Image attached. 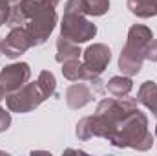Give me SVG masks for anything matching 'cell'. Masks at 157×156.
Returning <instances> with one entry per match:
<instances>
[{"instance_id": "cell-1", "label": "cell", "mask_w": 157, "mask_h": 156, "mask_svg": "<svg viewBox=\"0 0 157 156\" xmlns=\"http://www.w3.org/2000/svg\"><path fill=\"white\" fill-rule=\"evenodd\" d=\"M135 110H137V99L106 97L99 101L93 116L78 119V123L75 125V134L80 142H88L91 138L110 140V136L119 127V123Z\"/></svg>"}, {"instance_id": "cell-2", "label": "cell", "mask_w": 157, "mask_h": 156, "mask_svg": "<svg viewBox=\"0 0 157 156\" xmlns=\"http://www.w3.org/2000/svg\"><path fill=\"white\" fill-rule=\"evenodd\" d=\"M148 127L150 125H148L146 114L137 109L135 112H132L119 123V127L110 136L108 142L119 149L132 147L135 151H148L154 145V136Z\"/></svg>"}, {"instance_id": "cell-3", "label": "cell", "mask_w": 157, "mask_h": 156, "mask_svg": "<svg viewBox=\"0 0 157 156\" xmlns=\"http://www.w3.org/2000/svg\"><path fill=\"white\" fill-rule=\"evenodd\" d=\"M60 0H42L39 11L26 24L31 46H42L55 30L57 24V6Z\"/></svg>"}, {"instance_id": "cell-4", "label": "cell", "mask_w": 157, "mask_h": 156, "mask_svg": "<svg viewBox=\"0 0 157 156\" xmlns=\"http://www.w3.org/2000/svg\"><path fill=\"white\" fill-rule=\"evenodd\" d=\"M46 99H48V96L40 88L39 81H35V83L28 81L22 88H18L17 92H11V94L6 96V105H7V109L11 112L28 114V112L35 110L37 107H40Z\"/></svg>"}, {"instance_id": "cell-5", "label": "cell", "mask_w": 157, "mask_h": 156, "mask_svg": "<svg viewBox=\"0 0 157 156\" xmlns=\"http://www.w3.org/2000/svg\"><path fill=\"white\" fill-rule=\"evenodd\" d=\"M97 35V26L90 22L84 17H73V15H64L60 20V37L71 40V42H88Z\"/></svg>"}, {"instance_id": "cell-6", "label": "cell", "mask_w": 157, "mask_h": 156, "mask_svg": "<svg viewBox=\"0 0 157 156\" xmlns=\"http://www.w3.org/2000/svg\"><path fill=\"white\" fill-rule=\"evenodd\" d=\"M82 57H84V66L86 70L93 76V77H99L110 64L112 61V50L106 46V44H90L84 51H82Z\"/></svg>"}, {"instance_id": "cell-7", "label": "cell", "mask_w": 157, "mask_h": 156, "mask_svg": "<svg viewBox=\"0 0 157 156\" xmlns=\"http://www.w3.org/2000/svg\"><path fill=\"white\" fill-rule=\"evenodd\" d=\"M31 77V68L28 63H11L0 70V84L7 94L22 88Z\"/></svg>"}, {"instance_id": "cell-8", "label": "cell", "mask_w": 157, "mask_h": 156, "mask_svg": "<svg viewBox=\"0 0 157 156\" xmlns=\"http://www.w3.org/2000/svg\"><path fill=\"white\" fill-rule=\"evenodd\" d=\"M29 48H33V46H31V39L28 35L26 26L11 28V31L6 35V39H2V55H6L9 59L20 57Z\"/></svg>"}, {"instance_id": "cell-9", "label": "cell", "mask_w": 157, "mask_h": 156, "mask_svg": "<svg viewBox=\"0 0 157 156\" xmlns=\"http://www.w3.org/2000/svg\"><path fill=\"white\" fill-rule=\"evenodd\" d=\"M42 0H18L11 6V13H9V20L7 26L9 28H17V26H26L29 22V18L39 11Z\"/></svg>"}, {"instance_id": "cell-10", "label": "cell", "mask_w": 157, "mask_h": 156, "mask_svg": "<svg viewBox=\"0 0 157 156\" xmlns=\"http://www.w3.org/2000/svg\"><path fill=\"white\" fill-rule=\"evenodd\" d=\"M154 39V33L148 26H143V24H133L130 30H128V37H126V44L122 50L126 51H132V53H137V55H143L144 57V46Z\"/></svg>"}, {"instance_id": "cell-11", "label": "cell", "mask_w": 157, "mask_h": 156, "mask_svg": "<svg viewBox=\"0 0 157 156\" xmlns=\"http://www.w3.org/2000/svg\"><path fill=\"white\" fill-rule=\"evenodd\" d=\"M95 90L91 84H86V83H75V84H70L66 88V105L71 109V110H78L82 107H86L88 103H91L95 99Z\"/></svg>"}, {"instance_id": "cell-12", "label": "cell", "mask_w": 157, "mask_h": 156, "mask_svg": "<svg viewBox=\"0 0 157 156\" xmlns=\"http://www.w3.org/2000/svg\"><path fill=\"white\" fill-rule=\"evenodd\" d=\"M137 103L146 107L157 117V84L154 81H144L137 90Z\"/></svg>"}, {"instance_id": "cell-13", "label": "cell", "mask_w": 157, "mask_h": 156, "mask_svg": "<svg viewBox=\"0 0 157 156\" xmlns=\"http://www.w3.org/2000/svg\"><path fill=\"white\" fill-rule=\"evenodd\" d=\"M62 76L71 81V83H77V81H91L95 79L84 66V63L80 59H71V61H66L62 63Z\"/></svg>"}, {"instance_id": "cell-14", "label": "cell", "mask_w": 157, "mask_h": 156, "mask_svg": "<svg viewBox=\"0 0 157 156\" xmlns=\"http://www.w3.org/2000/svg\"><path fill=\"white\" fill-rule=\"evenodd\" d=\"M82 55V50L77 42H71V40L64 39V37H59L57 39V63H66V61H71V59H80Z\"/></svg>"}, {"instance_id": "cell-15", "label": "cell", "mask_w": 157, "mask_h": 156, "mask_svg": "<svg viewBox=\"0 0 157 156\" xmlns=\"http://www.w3.org/2000/svg\"><path fill=\"white\" fill-rule=\"evenodd\" d=\"M132 88H133V81H132L130 76H124V74L115 76L106 83V90L113 97H126L132 92Z\"/></svg>"}, {"instance_id": "cell-16", "label": "cell", "mask_w": 157, "mask_h": 156, "mask_svg": "<svg viewBox=\"0 0 157 156\" xmlns=\"http://www.w3.org/2000/svg\"><path fill=\"white\" fill-rule=\"evenodd\" d=\"M128 9L139 18H152L157 15L154 0H128Z\"/></svg>"}, {"instance_id": "cell-17", "label": "cell", "mask_w": 157, "mask_h": 156, "mask_svg": "<svg viewBox=\"0 0 157 156\" xmlns=\"http://www.w3.org/2000/svg\"><path fill=\"white\" fill-rule=\"evenodd\" d=\"M39 84L40 88L44 90V94L48 96V99L49 97H53L55 96V92H57V79L53 76V72H49V70H42L39 74Z\"/></svg>"}, {"instance_id": "cell-18", "label": "cell", "mask_w": 157, "mask_h": 156, "mask_svg": "<svg viewBox=\"0 0 157 156\" xmlns=\"http://www.w3.org/2000/svg\"><path fill=\"white\" fill-rule=\"evenodd\" d=\"M110 9V0H86V15L102 17Z\"/></svg>"}, {"instance_id": "cell-19", "label": "cell", "mask_w": 157, "mask_h": 156, "mask_svg": "<svg viewBox=\"0 0 157 156\" xmlns=\"http://www.w3.org/2000/svg\"><path fill=\"white\" fill-rule=\"evenodd\" d=\"M64 15L86 17V0H68L64 6Z\"/></svg>"}, {"instance_id": "cell-20", "label": "cell", "mask_w": 157, "mask_h": 156, "mask_svg": "<svg viewBox=\"0 0 157 156\" xmlns=\"http://www.w3.org/2000/svg\"><path fill=\"white\" fill-rule=\"evenodd\" d=\"M144 59L157 63V39H152L146 46H144Z\"/></svg>"}, {"instance_id": "cell-21", "label": "cell", "mask_w": 157, "mask_h": 156, "mask_svg": "<svg viewBox=\"0 0 157 156\" xmlns=\"http://www.w3.org/2000/svg\"><path fill=\"white\" fill-rule=\"evenodd\" d=\"M11 0H0V26L7 24L9 13H11Z\"/></svg>"}, {"instance_id": "cell-22", "label": "cell", "mask_w": 157, "mask_h": 156, "mask_svg": "<svg viewBox=\"0 0 157 156\" xmlns=\"http://www.w3.org/2000/svg\"><path fill=\"white\" fill-rule=\"evenodd\" d=\"M9 125H11V110L9 109L6 110L4 107H0V132H6Z\"/></svg>"}, {"instance_id": "cell-23", "label": "cell", "mask_w": 157, "mask_h": 156, "mask_svg": "<svg viewBox=\"0 0 157 156\" xmlns=\"http://www.w3.org/2000/svg\"><path fill=\"white\" fill-rule=\"evenodd\" d=\"M6 96H7V92H6V88H4V86L0 84V103H2L4 99H6Z\"/></svg>"}, {"instance_id": "cell-24", "label": "cell", "mask_w": 157, "mask_h": 156, "mask_svg": "<svg viewBox=\"0 0 157 156\" xmlns=\"http://www.w3.org/2000/svg\"><path fill=\"white\" fill-rule=\"evenodd\" d=\"M0 55H2V39H0Z\"/></svg>"}, {"instance_id": "cell-25", "label": "cell", "mask_w": 157, "mask_h": 156, "mask_svg": "<svg viewBox=\"0 0 157 156\" xmlns=\"http://www.w3.org/2000/svg\"><path fill=\"white\" fill-rule=\"evenodd\" d=\"M154 6H155V9H157V0H154Z\"/></svg>"}, {"instance_id": "cell-26", "label": "cell", "mask_w": 157, "mask_h": 156, "mask_svg": "<svg viewBox=\"0 0 157 156\" xmlns=\"http://www.w3.org/2000/svg\"><path fill=\"white\" fill-rule=\"evenodd\" d=\"M15 2H18V0H11V4H15Z\"/></svg>"}, {"instance_id": "cell-27", "label": "cell", "mask_w": 157, "mask_h": 156, "mask_svg": "<svg viewBox=\"0 0 157 156\" xmlns=\"http://www.w3.org/2000/svg\"><path fill=\"white\" fill-rule=\"evenodd\" d=\"M0 156H4V151H0Z\"/></svg>"}, {"instance_id": "cell-28", "label": "cell", "mask_w": 157, "mask_h": 156, "mask_svg": "<svg viewBox=\"0 0 157 156\" xmlns=\"http://www.w3.org/2000/svg\"><path fill=\"white\" fill-rule=\"evenodd\" d=\"M155 136H157V125H155Z\"/></svg>"}]
</instances>
